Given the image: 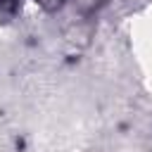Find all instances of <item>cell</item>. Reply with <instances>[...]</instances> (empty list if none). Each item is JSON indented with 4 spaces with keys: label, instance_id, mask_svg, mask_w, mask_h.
<instances>
[{
    "label": "cell",
    "instance_id": "cell-1",
    "mask_svg": "<svg viewBox=\"0 0 152 152\" xmlns=\"http://www.w3.org/2000/svg\"><path fill=\"white\" fill-rule=\"evenodd\" d=\"M40 2H43V5H48V7H55V5H59L62 0H40Z\"/></svg>",
    "mask_w": 152,
    "mask_h": 152
}]
</instances>
